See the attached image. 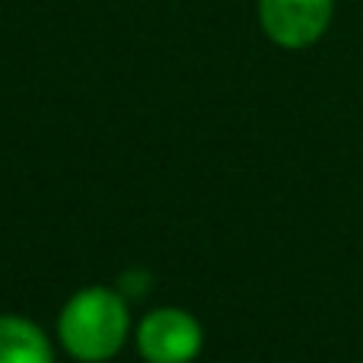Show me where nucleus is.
Returning <instances> with one entry per match:
<instances>
[{"instance_id": "obj_4", "label": "nucleus", "mask_w": 363, "mask_h": 363, "mask_svg": "<svg viewBox=\"0 0 363 363\" xmlns=\"http://www.w3.org/2000/svg\"><path fill=\"white\" fill-rule=\"evenodd\" d=\"M0 363H55V354L35 322L0 315Z\"/></svg>"}, {"instance_id": "obj_3", "label": "nucleus", "mask_w": 363, "mask_h": 363, "mask_svg": "<svg viewBox=\"0 0 363 363\" xmlns=\"http://www.w3.org/2000/svg\"><path fill=\"white\" fill-rule=\"evenodd\" d=\"M204 332L185 309L160 306L138 325V351L147 363H191L201 354Z\"/></svg>"}, {"instance_id": "obj_1", "label": "nucleus", "mask_w": 363, "mask_h": 363, "mask_svg": "<svg viewBox=\"0 0 363 363\" xmlns=\"http://www.w3.org/2000/svg\"><path fill=\"white\" fill-rule=\"evenodd\" d=\"M128 303L108 287H83L64 303L57 315V338L70 357L83 363H102L125 347Z\"/></svg>"}, {"instance_id": "obj_2", "label": "nucleus", "mask_w": 363, "mask_h": 363, "mask_svg": "<svg viewBox=\"0 0 363 363\" xmlns=\"http://www.w3.org/2000/svg\"><path fill=\"white\" fill-rule=\"evenodd\" d=\"M335 0H258L262 32L277 48L300 51L315 45L332 26Z\"/></svg>"}]
</instances>
